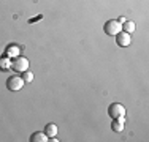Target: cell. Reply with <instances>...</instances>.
I'll return each mask as SVG.
<instances>
[{
	"label": "cell",
	"instance_id": "11",
	"mask_svg": "<svg viewBox=\"0 0 149 142\" xmlns=\"http://www.w3.org/2000/svg\"><path fill=\"white\" fill-rule=\"evenodd\" d=\"M135 22H132V21H125V22L122 24V30L127 32V33H132V32H135Z\"/></svg>",
	"mask_w": 149,
	"mask_h": 142
},
{
	"label": "cell",
	"instance_id": "2",
	"mask_svg": "<svg viewBox=\"0 0 149 142\" xmlns=\"http://www.w3.org/2000/svg\"><path fill=\"white\" fill-rule=\"evenodd\" d=\"M103 30H105L106 35H109V37H116V35L122 30V24H120L119 21H116V19L106 21L105 26H103Z\"/></svg>",
	"mask_w": 149,
	"mask_h": 142
},
{
	"label": "cell",
	"instance_id": "13",
	"mask_svg": "<svg viewBox=\"0 0 149 142\" xmlns=\"http://www.w3.org/2000/svg\"><path fill=\"white\" fill-rule=\"evenodd\" d=\"M118 21H119V22H120V24H124V22H125V17H119V19H118Z\"/></svg>",
	"mask_w": 149,
	"mask_h": 142
},
{
	"label": "cell",
	"instance_id": "1",
	"mask_svg": "<svg viewBox=\"0 0 149 142\" xmlns=\"http://www.w3.org/2000/svg\"><path fill=\"white\" fill-rule=\"evenodd\" d=\"M11 68L16 73H24V71L29 70V60L22 55H17L11 60Z\"/></svg>",
	"mask_w": 149,
	"mask_h": 142
},
{
	"label": "cell",
	"instance_id": "7",
	"mask_svg": "<svg viewBox=\"0 0 149 142\" xmlns=\"http://www.w3.org/2000/svg\"><path fill=\"white\" fill-rule=\"evenodd\" d=\"M57 125H54V123H48V125L45 126V133H46V136L51 139V137H56L57 136Z\"/></svg>",
	"mask_w": 149,
	"mask_h": 142
},
{
	"label": "cell",
	"instance_id": "10",
	"mask_svg": "<svg viewBox=\"0 0 149 142\" xmlns=\"http://www.w3.org/2000/svg\"><path fill=\"white\" fill-rule=\"evenodd\" d=\"M11 68V60H10V57H2L0 59V70H10Z\"/></svg>",
	"mask_w": 149,
	"mask_h": 142
},
{
	"label": "cell",
	"instance_id": "6",
	"mask_svg": "<svg viewBox=\"0 0 149 142\" xmlns=\"http://www.w3.org/2000/svg\"><path fill=\"white\" fill-rule=\"evenodd\" d=\"M124 123H125V117H119V119H113V131H116V133H120V131L124 130Z\"/></svg>",
	"mask_w": 149,
	"mask_h": 142
},
{
	"label": "cell",
	"instance_id": "3",
	"mask_svg": "<svg viewBox=\"0 0 149 142\" xmlns=\"http://www.w3.org/2000/svg\"><path fill=\"white\" fill-rule=\"evenodd\" d=\"M24 79L22 76H10L8 81H6V88L11 92H19L24 88Z\"/></svg>",
	"mask_w": 149,
	"mask_h": 142
},
{
	"label": "cell",
	"instance_id": "5",
	"mask_svg": "<svg viewBox=\"0 0 149 142\" xmlns=\"http://www.w3.org/2000/svg\"><path fill=\"white\" fill-rule=\"evenodd\" d=\"M116 43L120 46V48H127V46L132 43V38H130V33H127V32L120 30L118 35H116Z\"/></svg>",
	"mask_w": 149,
	"mask_h": 142
},
{
	"label": "cell",
	"instance_id": "9",
	"mask_svg": "<svg viewBox=\"0 0 149 142\" xmlns=\"http://www.w3.org/2000/svg\"><path fill=\"white\" fill-rule=\"evenodd\" d=\"M49 137L46 136V133H33L30 136V142H48Z\"/></svg>",
	"mask_w": 149,
	"mask_h": 142
},
{
	"label": "cell",
	"instance_id": "12",
	"mask_svg": "<svg viewBox=\"0 0 149 142\" xmlns=\"http://www.w3.org/2000/svg\"><path fill=\"white\" fill-rule=\"evenodd\" d=\"M22 79H24V82H32V81H33V73H30L29 70H27V71H24Z\"/></svg>",
	"mask_w": 149,
	"mask_h": 142
},
{
	"label": "cell",
	"instance_id": "8",
	"mask_svg": "<svg viewBox=\"0 0 149 142\" xmlns=\"http://www.w3.org/2000/svg\"><path fill=\"white\" fill-rule=\"evenodd\" d=\"M21 54V48L19 46H16V44H10L8 48H6V57H17Z\"/></svg>",
	"mask_w": 149,
	"mask_h": 142
},
{
	"label": "cell",
	"instance_id": "4",
	"mask_svg": "<svg viewBox=\"0 0 149 142\" xmlns=\"http://www.w3.org/2000/svg\"><path fill=\"white\" fill-rule=\"evenodd\" d=\"M108 114H109L111 119L125 117V108H124L122 104H119V103H113V104H109V108H108Z\"/></svg>",
	"mask_w": 149,
	"mask_h": 142
}]
</instances>
